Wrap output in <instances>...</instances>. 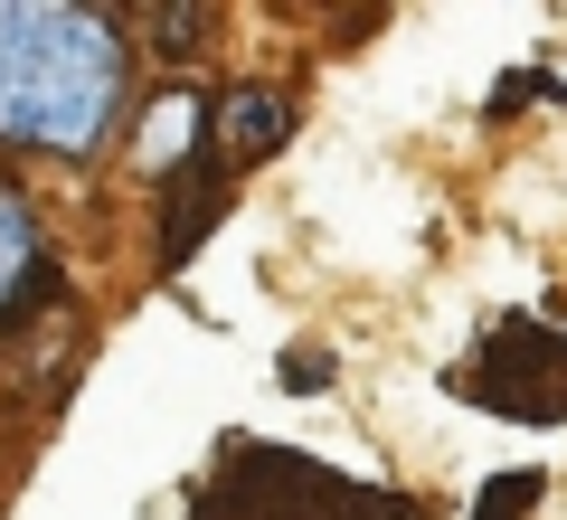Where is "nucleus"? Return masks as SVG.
Instances as JSON below:
<instances>
[{
  "label": "nucleus",
  "mask_w": 567,
  "mask_h": 520,
  "mask_svg": "<svg viewBox=\"0 0 567 520\" xmlns=\"http://www.w3.org/2000/svg\"><path fill=\"white\" fill-rule=\"evenodd\" d=\"M529 501H539V473H502V482H483L473 520H529Z\"/></svg>",
  "instance_id": "obj_7"
},
{
  "label": "nucleus",
  "mask_w": 567,
  "mask_h": 520,
  "mask_svg": "<svg viewBox=\"0 0 567 520\" xmlns=\"http://www.w3.org/2000/svg\"><path fill=\"white\" fill-rule=\"evenodd\" d=\"M454 388L511 426H567V340L539 313H502L483 332V350L454 369Z\"/></svg>",
  "instance_id": "obj_2"
},
{
  "label": "nucleus",
  "mask_w": 567,
  "mask_h": 520,
  "mask_svg": "<svg viewBox=\"0 0 567 520\" xmlns=\"http://www.w3.org/2000/svg\"><path fill=\"white\" fill-rule=\"evenodd\" d=\"M48 275V237H39V208L20 190L0 181V332H20L29 322V294Z\"/></svg>",
  "instance_id": "obj_3"
},
{
  "label": "nucleus",
  "mask_w": 567,
  "mask_h": 520,
  "mask_svg": "<svg viewBox=\"0 0 567 520\" xmlns=\"http://www.w3.org/2000/svg\"><path fill=\"white\" fill-rule=\"evenodd\" d=\"M284 133H293V104L284 95H265V85H237L227 95V161H265V152H284Z\"/></svg>",
  "instance_id": "obj_5"
},
{
  "label": "nucleus",
  "mask_w": 567,
  "mask_h": 520,
  "mask_svg": "<svg viewBox=\"0 0 567 520\" xmlns=\"http://www.w3.org/2000/svg\"><path fill=\"white\" fill-rule=\"evenodd\" d=\"M123 67L133 39L76 0H0V142L20 152H104L123 123Z\"/></svg>",
  "instance_id": "obj_1"
},
{
  "label": "nucleus",
  "mask_w": 567,
  "mask_h": 520,
  "mask_svg": "<svg viewBox=\"0 0 567 520\" xmlns=\"http://www.w3.org/2000/svg\"><path fill=\"white\" fill-rule=\"evenodd\" d=\"M331 379V360H312V350H293V360H284V388H322Z\"/></svg>",
  "instance_id": "obj_8"
},
{
  "label": "nucleus",
  "mask_w": 567,
  "mask_h": 520,
  "mask_svg": "<svg viewBox=\"0 0 567 520\" xmlns=\"http://www.w3.org/2000/svg\"><path fill=\"white\" fill-rule=\"evenodd\" d=\"M218 218H227V171H218V161L181 171V181H171V200H162V265H181Z\"/></svg>",
  "instance_id": "obj_4"
},
{
  "label": "nucleus",
  "mask_w": 567,
  "mask_h": 520,
  "mask_svg": "<svg viewBox=\"0 0 567 520\" xmlns=\"http://www.w3.org/2000/svg\"><path fill=\"white\" fill-rule=\"evenodd\" d=\"M199 142H208V104L199 95H162L152 104V133H142V171L181 181V152H199Z\"/></svg>",
  "instance_id": "obj_6"
}]
</instances>
